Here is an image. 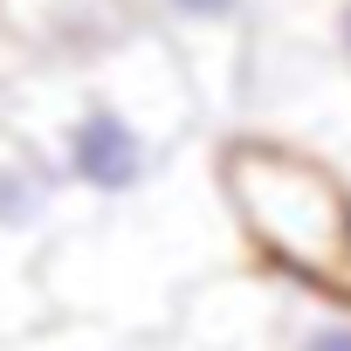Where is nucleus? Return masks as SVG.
<instances>
[{
	"instance_id": "1",
	"label": "nucleus",
	"mask_w": 351,
	"mask_h": 351,
	"mask_svg": "<svg viewBox=\"0 0 351 351\" xmlns=\"http://www.w3.org/2000/svg\"><path fill=\"white\" fill-rule=\"evenodd\" d=\"M200 117L193 69L145 21L83 56H28L0 90V124L56 165L76 214H117L158 193L200 152Z\"/></svg>"
},
{
	"instance_id": "2",
	"label": "nucleus",
	"mask_w": 351,
	"mask_h": 351,
	"mask_svg": "<svg viewBox=\"0 0 351 351\" xmlns=\"http://www.w3.org/2000/svg\"><path fill=\"white\" fill-rule=\"evenodd\" d=\"M214 180L255 269L351 289V207L330 152L276 131H234L214 145Z\"/></svg>"
},
{
	"instance_id": "3",
	"label": "nucleus",
	"mask_w": 351,
	"mask_h": 351,
	"mask_svg": "<svg viewBox=\"0 0 351 351\" xmlns=\"http://www.w3.org/2000/svg\"><path fill=\"white\" fill-rule=\"evenodd\" d=\"M138 8H145V28L152 35H165L172 49H180V62L193 69L207 110H214V62L228 69V90L241 97L262 0H138Z\"/></svg>"
},
{
	"instance_id": "4",
	"label": "nucleus",
	"mask_w": 351,
	"mask_h": 351,
	"mask_svg": "<svg viewBox=\"0 0 351 351\" xmlns=\"http://www.w3.org/2000/svg\"><path fill=\"white\" fill-rule=\"evenodd\" d=\"M69 221H76V207L56 180V165L14 124H0V248L21 262H42Z\"/></svg>"
},
{
	"instance_id": "5",
	"label": "nucleus",
	"mask_w": 351,
	"mask_h": 351,
	"mask_svg": "<svg viewBox=\"0 0 351 351\" xmlns=\"http://www.w3.org/2000/svg\"><path fill=\"white\" fill-rule=\"evenodd\" d=\"M248 62H310L351 83V0H262Z\"/></svg>"
},
{
	"instance_id": "6",
	"label": "nucleus",
	"mask_w": 351,
	"mask_h": 351,
	"mask_svg": "<svg viewBox=\"0 0 351 351\" xmlns=\"http://www.w3.org/2000/svg\"><path fill=\"white\" fill-rule=\"evenodd\" d=\"M0 21L28 56H83L138 28L124 14V0H0Z\"/></svg>"
},
{
	"instance_id": "7",
	"label": "nucleus",
	"mask_w": 351,
	"mask_h": 351,
	"mask_svg": "<svg viewBox=\"0 0 351 351\" xmlns=\"http://www.w3.org/2000/svg\"><path fill=\"white\" fill-rule=\"evenodd\" d=\"M0 351H172L165 337H145V330H117V324H90V317H42L14 337H0Z\"/></svg>"
},
{
	"instance_id": "8",
	"label": "nucleus",
	"mask_w": 351,
	"mask_h": 351,
	"mask_svg": "<svg viewBox=\"0 0 351 351\" xmlns=\"http://www.w3.org/2000/svg\"><path fill=\"white\" fill-rule=\"evenodd\" d=\"M42 317H49V296H42L35 262H21V255L0 248V337H14V330H28Z\"/></svg>"
},
{
	"instance_id": "9",
	"label": "nucleus",
	"mask_w": 351,
	"mask_h": 351,
	"mask_svg": "<svg viewBox=\"0 0 351 351\" xmlns=\"http://www.w3.org/2000/svg\"><path fill=\"white\" fill-rule=\"evenodd\" d=\"M21 62H28V49H21V42L8 35V21H0V90H8V83L21 76Z\"/></svg>"
},
{
	"instance_id": "10",
	"label": "nucleus",
	"mask_w": 351,
	"mask_h": 351,
	"mask_svg": "<svg viewBox=\"0 0 351 351\" xmlns=\"http://www.w3.org/2000/svg\"><path fill=\"white\" fill-rule=\"evenodd\" d=\"M330 165H337V180H344V207H351V145H337Z\"/></svg>"
}]
</instances>
